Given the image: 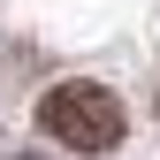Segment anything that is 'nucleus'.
Returning <instances> with one entry per match:
<instances>
[{
    "label": "nucleus",
    "mask_w": 160,
    "mask_h": 160,
    "mask_svg": "<svg viewBox=\"0 0 160 160\" xmlns=\"http://www.w3.org/2000/svg\"><path fill=\"white\" fill-rule=\"evenodd\" d=\"M38 122H46V137H61L69 152H114L130 137V107L114 99L107 84H53L46 99H38Z\"/></svg>",
    "instance_id": "f257e3e1"
}]
</instances>
